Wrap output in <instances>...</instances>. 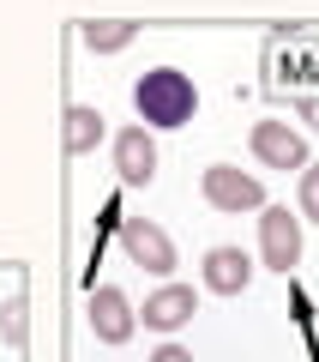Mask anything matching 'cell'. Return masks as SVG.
I'll list each match as a JSON object with an SVG mask.
<instances>
[{"instance_id": "cell-1", "label": "cell", "mask_w": 319, "mask_h": 362, "mask_svg": "<svg viewBox=\"0 0 319 362\" xmlns=\"http://www.w3.org/2000/svg\"><path fill=\"white\" fill-rule=\"evenodd\" d=\"M133 109H139L145 127L169 133V127H187L199 115V85H193L181 66H145L133 78Z\"/></svg>"}, {"instance_id": "cell-2", "label": "cell", "mask_w": 319, "mask_h": 362, "mask_svg": "<svg viewBox=\"0 0 319 362\" xmlns=\"http://www.w3.org/2000/svg\"><path fill=\"white\" fill-rule=\"evenodd\" d=\"M115 235H121V254H127L145 278H175L181 254H175V242H169L163 223H151V218H121Z\"/></svg>"}, {"instance_id": "cell-3", "label": "cell", "mask_w": 319, "mask_h": 362, "mask_svg": "<svg viewBox=\"0 0 319 362\" xmlns=\"http://www.w3.org/2000/svg\"><path fill=\"white\" fill-rule=\"evenodd\" d=\"M301 254H307L301 211H289V206H259V259H265L271 272L289 278V272L301 266Z\"/></svg>"}, {"instance_id": "cell-4", "label": "cell", "mask_w": 319, "mask_h": 362, "mask_svg": "<svg viewBox=\"0 0 319 362\" xmlns=\"http://www.w3.org/2000/svg\"><path fill=\"white\" fill-rule=\"evenodd\" d=\"M199 194H205V206H217V211H259L265 206V181L241 163H211L199 175Z\"/></svg>"}, {"instance_id": "cell-5", "label": "cell", "mask_w": 319, "mask_h": 362, "mask_svg": "<svg viewBox=\"0 0 319 362\" xmlns=\"http://www.w3.org/2000/svg\"><path fill=\"white\" fill-rule=\"evenodd\" d=\"M85 326L97 332V344H127V338L139 332V308H133L115 284H90V296H85Z\"/></svg>"}, {"instance_id": "cell-6", "label": "cell", "mask_w": 319, "mask_h": 362, "mask_svg": "<svg viewBox=\"0 0 319 362\" xmlns=\"http://www.w3.org/2000/svg\"><path fill=\"white\" fill-rule=\"evenodd\" d=\"M247 145H253V157L265 169H283V175H295V169L313 163V157H307V133H295L289 121H253Z\"/></svg>"}, {"instance_id": "cell-7", "label": "cell", "mask_w": 319, "mask_h": 362, "mask_svg": "<svg viewBox=\"0 0 319 362\" xmlns=\"http://www.w3.org/2000/svg\"><path fill=\"white\" fill-rule=\"evenodd\" d=\"M193 308H199V290L181 284V278H163V284L145 296L139 326H151V332H181V326H193Z\"/></svg>"}, {"instance_id": "cell-8", "label": "cell", "mask_w": 319, "mask_h": 362, "mask_svg": "<svg viewBox=\"0 0 319 362\" xmlns=\"http://www.w3.org/2000/svg\"><path fill=\"white\" fill-rule=\"evenodd\" d=\"M115 175H121V187L157 181V133L145 127V121H133V127L115 133Z\"/></svg>"}, {"instance_id": "cell-9", "label": "cell", "mask_w": 319, "mask_h": 362, "mask_svg": "<svg viewBox=\"0 0 319 362\" xmlns=\"http://www.w3.org/2000/svg\"><path fill=\"white\" fill-rule=\"evenodd\" d=\"M199 278L211 296H241L247 284H253V254L247 247H211V254L199 259Z\"/></svg>"}, {"instance_id": "cell-10", "label": "cell", "mask_w": 319, "mask_h": 362, "mask_svg": "<svg viewBox=\"0 0 319 362\" xmlns=\"http://www.w3.org/2000/svg\"><path fill=\"white\" fill-rule=\"evenodd\" d=\"M102 133H109V121H102V109H90V103H73L61 115V145L73 157H90L102 145Z\"/></svg>"}, {"instance_id": "cell-11", "label": "cell", "mask_w": 319, "mask_h": 362, "mask_svg": "<svg viewBox=\"0 0 319 362\" xmlns=\"http://www.w3.org/2000/svg\"><path fill=\"white\" fill-rule=\"evenodd\" d=\"M78 37H85L90 54H121L133 37H139V25H133V18H85Z\"/></svg>"}, {"instance_id": "cell-12", "label": "cell", "mask_w": 319, "mask_h": 362, "mask_svg": "<svg viewBox=\"0 0 319 362\" xmlns=\"http://www.w3.org/2000/svg\"><path fill=\"white\" fill-rule=\"evenodd\" d=\"M25 338H30V302L25 296H6V302H0V344L25 350Z\"/></svg>"}, {"instance_id": "cell-13", "label": "cell", "mask_w": 319, "mask_h": 362, "mask_svg": "<svg viewBox=\"0 0 319 362\" xmlns=\"http://www.w3.org/2000/svg\"><path fill=\"white\" fill-rule=\"evenodd\" d=\"M295 206H301V218L307 223H319V163H307V169H295Z\"/></svg>"}, {"instance_id": "cell-14", "label": "cell", "mask_w": 319, "mask_h": 362, "mask_svg": "<svg viewBox=\"0 0 319 362\" xmlns=\"http://www.w3.org/2000/svg\"><path fill=\"white\" fill-rule=\"evenodd\" d=\"M151 362H193V350H187V344H157Z\"/></svg>"}, {"instance_id": "cell-15", "label": "cell", "mask_w": 319, "mask_h": 362, "mask_svg": "<svg viewBox=\"0 0 319 362\" xmlns=\"http://www.w3.org/2000/svg\"><path fill=\"white\" fill-rule=\"evenodd\" d=\"M301 121H307V127H319V97H307V103H301Z\"/></svg>"}]
</instances>
